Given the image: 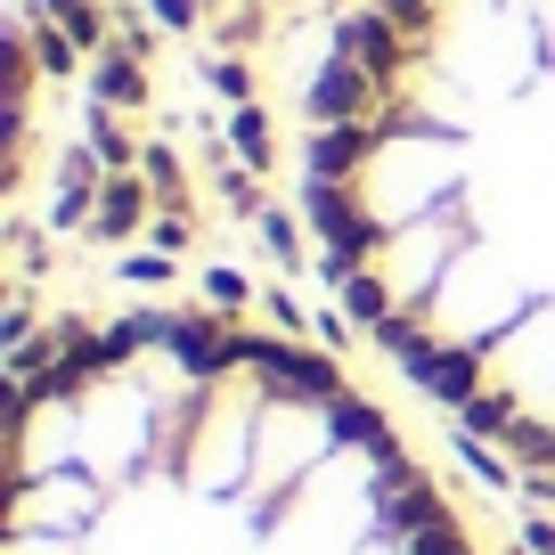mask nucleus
<instances>
[{
    "instance_id": "obj_1",
    "label": "nucleus",
    "mask_w": 555,
    "mask_h": 555,
    "mask_svg": "<svg viewBox=\"0 0 555 555\" xmlns=\"http://www.w3.org/2000/svg\"><path fill=\"white\" fill-rule=\"evenodd\" d=\"M302 205L344 311L555 482V0H351Z\"/></svg>"
},
{
    "instance_id": "obj_2",
    "label": "nucleus",
    "mask_w": 555,
    "mask_h": 555,
    "mask_svg": "<svg viewBox=\"0 0 555 555\" xmlns=\"http://www.w3.org/2000/svg\"><path fill=\"white\" fill-rule=\"evenodd\" d=\"M0 555H474L392 416L319 351L205 311L25 351Z\"/></svg>"
}]
</instances>
